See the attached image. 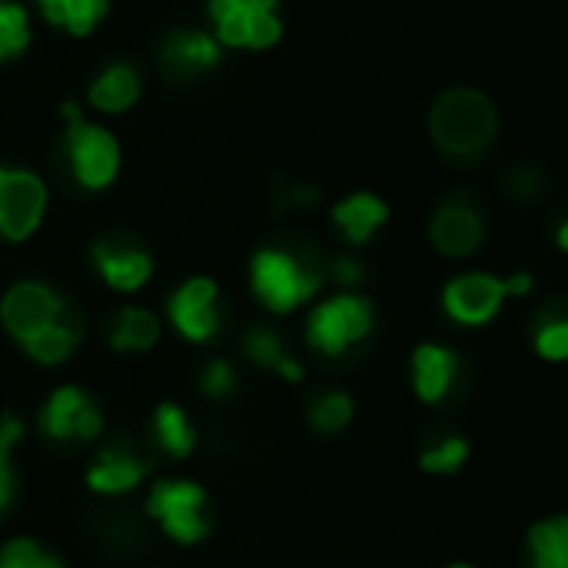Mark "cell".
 <instances>
[{"label":"cell","instance_id":"obj_16","mask_svg":"<svg viewBox=\"0 0 568 568\" xmlns=\"http://www.w3.org/2000/svg\"><path fill=\"white\" fill-rule=\"evenodd\" d=\"M148 471H151V465L144 458H138L134 452H128V448H108V452H101L91 462V468H88V488L94 495L118 498V495L134 491L148 478Z\"/></svg>","mask_w":568,"mask_h":568},{"label":"cell","instance_id":"obj_33","mask_svg":"<svg viewBox=\"0 0 568 568\" xmlns=\"http://www.w3.org/2000/svg\"><path fill=\"white\" fill-rule=\"evenodd\" d=\"M271 201H274V211L312 207V204H318V187L315 184H284V181H274Z\"/></svg>","mask_w":568,"mask_h":568},{"label":"cell","instance_id":"obj_28","mask_svg":"<svg viewBox=\"0 0 568 568\" xmlns=\"http://www.w3.org/2000/svg\"><path fill=\"white\" fill-rule=\"evenodd\" d=\"M0 568H64V561L51 555L41 541L21 535L0 548Z\"/></svg>","mask_w":568,"mask_h":568},{"label":"cell","instance_id":"obj_19","mask_svg":"<svg viewBox=\"0 0 568 568\" xmlns=\"http://www.w3.org/2000/svg\"><path fill=\"white\" fill-rule=\"evenodd\" d=\"M81 338H84V322H81V315L71 308L58 325L44 328L41 335H34V338L24 342L21 348H24V355H28L31 362H38V365H44V368H54V365H64V362L78 352Z\"/></svg>","mask_w":568,"mask_h":568},{"label":"cell","instance_id":"obj_24","mask_svg":"<svg viewBox=\"0 0 568 568\" xmlns=\"http://www.w3.org/2000/svg\"><path fill=\"white\" fill-rule=\"evenodd\" d=\"M468 455H471L468 438H462V435H445V438H438L435 445H428V448L418 455V468L428 471V475H455V471L465 468Z\"/></svg>","mask_w":568,"mask_h":568},{"label":"cell","instance_id":"obj_3","mask_svg":"<svg viewBox=\"0 0 568 568\" xmlns=\"http://www.w3.org/2000/svg\"><path fill=\"white\" fill-rule=\"evenodd\" d=\"M144 511L178 545H197L214 528L211 498H207L204 485H197L191 478H161V481H154L148 498H144Z\"/></svg>","mask_w":568,"mask_h":568},{"label":"cell","instance_id":"obj_7","mask_svg":"<svg viewBox=\"0 0 568 568\" xmlns=\"http://www.w3.org/2000/svg\"><path fill=\"white\" fill-rule=\"evenodd\" d=\"M48 214V184L34 171L0 168V237L21 244Z\"/></svg>","mask_w":568,"mask_h":568},{"label":"cell","instance_id":"obj_9","mask_svg":"<svg viewBox=\"0 0 568 568\" xmlns=\"http://www.w3.org/2000/svg\"><path fill=\"white\" fill-rule=\"evenodd\" d=\"M38 428L51 442H94L104 432V412L78 385H61L38 412Z\"/></svg>","mask_w":568,"mask_h":568},{"label":"cell","instance_id":"obj_36","mask_svg":"<svg viewBox=\"0 0 568 568\" xmlns=\"http://www.w3.org/2000/svg\"><path fill=\"white\" fill-rule=\"evenodd\" d=\"M274 375H281L284 382H292V385H295V382H302V378H305V368H302V362H295V358L288 355V358H284V362L277 365V372H274Z\"/></svg>","mask_w":568,"mask_h":568},{"label":"cell","instance_id":"obj_37","mask_svg":"<svg viewBox=\"0 0 568 568\" xmlns=\"http://www.w3.org/2000/svg\"><path fill=\"white\" fill-rule=\"evenodd\" d=\"M528 568H568V555H561V558H531Z\"/></svg>","mask_w":568,"mask_h":568},{"label":"cell","instance_id":"obj_15","mask_svg":"<svg viewBox=\"0 0 568 568\" xmlns=\"http://www.w3.org/2000/svg\"><path fill=\"white\" fill-rule=\"evenodd\" d=\"M161 71L174 81H187L201 71H211L221 61L217 41L201 31H171L161 41Z\"/></svg>","mask_w":568,"mask_h":568},{"label":"cell","instance_id":"obj_27","mask_svg":"<svg viewBox=\"0 0 568 568\" xmlns=\"http://www.w3.org/2000/svg\"><path fill=\"white\" fill-rule=\"evenodd\" d=\"M28 44H31V28L24 8L11 4V0H0V64L18 58Z\"/></svg>","mask_w":568,"mask_h":568},{"label":"cell","instance_id":"obj_34","mask_svg":"<svg viewBox=\"0 0 568 568\" xmlns=\"http://www.w3.org/2000/svg\"><path fill=\"white\" fill-rule=\"evenodd\" d=\"M332 271H335V281H338V284H358V281H365L362 261H355V257H348V254L335 257V261H332Z\"/></svg>","mask_w":568,"mask_h":568},{"label":"cell","instance_id":"obj_31","mask_svg":"<svg viewBox=\"0 0 568 568\" xmlns=\"http://www.w3.org/2000/svg\"><path fill=\"white\" fill-rule=\"evenodd\" d=\"M505 191H508L515 201H535V197H541V191H545V174H541L535 164H515V168H508V174H505Z\"/></svg>","mask_w":568,"mask_h":568},{"label":"cell","instance_id":"obj_23","mask_svg":"<svg viewBox=\"0 0 568 568\" xmlns=\"http://www.w3.org/2000/svg\"><path fill=\"white\" fill-rule=\"evenodd\" d=\"M355 418V398L348 392H325L312 402L308 408V422L315 432L322 435H338L352 425Z\"/></svg>","mask_w":568,"mask_h":568},{"label":"cell","instance_id":"obj_12","mask_svg":"<svg viewBox=\"0 0 568 568\" xmlns=\"http://www.w3.org/2000/svg\"><path fill=\"white\" fill-rule=\"evenodd\" d=\"M91 261H94V267H98V274L108 288H114L121 295L141 292L154 274V257L138 241L121 237V234L94 241Z\"/></svg>","mask_w":568,"mask_h":568},{"label":"cell","instance_id":"obj_18","mask_svg":"<svg viewBox=\"0 0 568 568\" xmlns=\"http://www.w3.org/2000/svg\"><path fill=\"white\" fill-rule=\"evenodd\" d=\"M108 342L121 355L151 352L161 342V318L148 308H138V305L118 308L108 322Z\"/></svg>","mask_w":568,"mask_h":568},{"label":"cell","instance_id":"obj_29","mask_svg":"<svg viewBox=\"0 0 568 568\" xmlns=\"http://www.w3.org/2000/svg\"><path fill=\"white\" fill-rule=\"evenodd\" d=\"M244 355H247L257 368L277 372V365H281L284 358H288V348H284V342H281V335H277L274 328L254 325V328H247V335H244Z\"/></svg>","mask_w":568,"mask_h":568},{"label":"cell","instance_id":"obj_14","mask_svg":"<svg viewBox=\"0 0 568 568\" xmlns=\"http://www.w3.org/2000/svg\"><path fill=\"white\" fill-rule=\"evenodd\" d=\"M462 372V358L455 348L425 342L412 352V388L425 405H438L448 398Z\"/></svg>","mask_w":568,"mask_h":568},{"label":"cell","instance_id":"obj_2","mask_svg":"<svg viewBox=\"0 0 568 568\" xmlns=\"http://www.w3.org/2000/svg\"><path fill=\"white\" fill-rule=\"evenodd\" d=\"M322 284L325 271L305 254L288 247H261L251 254V292L274 315H292L308 305L322 292Z\"/></svg>","mask_w":568,"mask_h":568},{"label":"cell","instance_id":"obj_4","mask_svg":"<svg viewBox=\"0 0 568 568\" xmlns=\"http://www.w3.org/2000/svg\"><path fill=\"white\" fill-rule=\"evenodd\" d=\"M68 118V134H64V158L74 174V181L88 191H104L114 184L121 171V144L118 138L101 128L84 121L78 104H64Z\"/></svg>","mask_w":568,"mask_h":568},{"label":"cell","instance_id":"obj_1","mask_svg":"<svg viewBox=\"0 0 568 568\" xmlns=\"http://www.w3.org/2000/svg\"><path fill=\"white\" fill-rule=\"evenodd\" d=\"M428 134L448 161H481L498 138V108L475 88L445 91L428 111Z\"/></svg>","mask_w":568,"mask_h":568},{"label":"cell","instance_id":"obj_6","mask_svg":"<svg viewBox=\"0 0 568 568\" xmlns=\"http://www.w3.org/2000/svg\"><path fill=\"white\" fill-rule=\"evenodd\" d=\"M68 312L71 305L44 281H18L14 288H8L4 298H0V325H4V332L18 345L58 325Z\"/></svg>","mask_w":568,"mask_h":568},{"label":"cell","instance_id":"obj_39","mask_svg":"<svg viewBox=\"0 0 568 568\" xmlns=\"http://www.w3.org/2000/svg\"><path fill=\"white\" fill-rule=\"evenodd\" d=\"M445 568H475L471 561H452V565H445Z\"/></svg>","mask_w":568,"mask_h":568},{"label":"cell","instance_id":"obj_11","mask_svg":"<svg viewBox=\"0 0 568 568\" xmlns=\"http://www.w3.org/2000/svg\"><path fill=\"white\" fill-rule=\"evenodd\" d=\"M217 284L204 274L197 277H187L184 284L171 292L168 298V322L174 325V332L184 338V342H194V345H204L217 335L221 328V315H217Z\"/></svg>","mask_w":568,"mask_h":568},{"label":"cell","instance_id":"obj_30","mask_svg":"<svg viewBox=\"0 0 568 568\" xmlns=\"http://www.w3.org/2000/svg\"><path fill=\"white\" fill-rule=\"evenodd\" d=\"M531 348L541 362H551V365L568 362V315H555L541 322L531 335Z\"/></svg>","mask_w":568,"mask_h":568},{"label":"cell","instance_id":"obj_20","mask_svg":"<svg viewBox=\"0 0 568 568\" xmlns=\"http://www.w3.org/2000/svg\"><path fill=\"white\" fill-rule=\"evenodd\" d=\"M141 98V78L134 68L128 64H111L104 68L88 91V101L104 111V114H124L128 108H134V101Z\"/></svg>","mask_w":568,"mask_h":568},{"label":"cell","instance_id":"obj_8","mask_svg":"<svg viewBox=\"0 0 568 568\" xmlns=\"http://www.w3.org/2000/svg\"><path fill=\"white\" fill-rule=\"evenodd\" d=\"M277 0H211V18L217 41L227 48L264 51L281 41V21L274 14Z\"/></svg>","mask_w":568,"mask_h":568},{"label":"cell","instance_id":"obj_26","mask_svg":"<svg viewBox=\"0 0 568 568\" xmlns=\"http://www.w3.org/2000/svg\"><path fill=\"white\" fill-rule=\"evenodd\" d=\"M528 555L531 558H561L568 555V515H551L541 518L528 528L525 535Z\"/></svg>","mask_w":568,"mask_h":568},{"label":"cell","instance_id":"obj_32","mask_svg":"<svg viewBox=\"0 0 568 568\" xmlns=\"http://www.w3.org/2000/svg\"><path fill=\"white\" fill-rule=\"evenodd\" d=\"M201 392L207 395V398H214V402H221V398H227V395H234V388H237V375H234V368L224 362V358H211L207 365H204V372H201Z\"/></svg>","mask_w":568,"mask_h":568},{"label":"cell","instance_id":"obj_22","mask_svg":"<svg viewBox=\"0 0 568 568\" xmlns=\"http://www.w3.org/2000/svg\"><path fill=\"white\" fill-rule=\"evenodd\" d=\"M38 4L51 24L68 28L71 34H91L108 14V0H38Z\"/></svg>","mask_w":568,"mask_h":568},{"label":"cell","instance_id":"obj_25","mask_svg":"<svg viewBox=\"0 0 568 568\" xmlns=\"http://www.w3.org/2000/svg\"><path fill=\"white\" fill-rule=\"evenodd\" d=\"M24 438V422L18 415H0V511H8L14 488H18V475H14V445Z\"/></svg>","mask_w":568,"mask_h":568},{"label":"cell","instance_id":"obj_17","mask_svg":"<svg viewBox=\"0 0 568 568\" xmlns=\"http://www.w3.org/2000/svg\"><path fill=\"white\" fill-rule=\"evenodd\" d=\"M332 221L348 244H368L388 224V204L372 191H355L332 207Z\"/></svg>","mask_w":568,"mask_h":568},{"label":"cell","instance_id":"obj_35","mask_svg":"<svg viewBox=\"0 0 568 568\" xmlns=\"http://www.w3.org/2000/svg\"><path fill=\"white\" fill-rule=\"evenodd\" d=\"M501 288H505V298L515 302V298H525L531 288H535V277L528 271H515L508 277H501Z\"/></svg>","mask_w":568,"mask_h":568},{"label":"cell","instance_id":"obj_38","mask_svg":"<svg viewBox=\"0 0 568 568\" xmlns=\"http://www.w3.org/2000/svg\"><path fill=\"white\" fill-rule=\"evenodd\" d=\"M555 244H558V247H561V251L568 254V217H565V221H561V224L555 227Z\"/></svg>","mask_w":568,"mask_h":568},{"label":"cell","instance_id":"obj_10","mask_svg":"<svg viewBox=\"0 0 568 568\" xmlns=\"http://www.w3.org/2000/svg\"><path fill=\"white\" fill-rule=\"evenodd\" d=\"M505 288L501 277L488 271H465L455 274L442 288V308L455 325L465 328H481L488 325L501 308H505Z\"/></svg>","mask_w":568,"mask_h":568},{"label":"cell","instance_id":"obj_13","mask_svg":"<svg viewBox=\"0 0 568 568\" xmlns=\"http://www.w3.org/2000/svg\"><path fill=\"white\" fill-rule=\"evenodd\" d=\"M428 237L432 247L445 257H471L485 244V214L462 197H448L435 207Z\"/></svg>","mask_w":568,"mask_h":568},{"label":"cell","instance_id":"obj_21","mask_svg":"<svg viewBox=\"0 0 568 568\" xmlns=\"http://www.w3.org/2000/svg\"><path fill=\"white\" fill-rule=\"evenodd\" d=\"M151 428H154V438H158L161 452H168L178 462L187 458L194 452V445H197V428H194L191 415L178 402H161L154 408Z\"/></svg>","mask_w":568,"mask_h":568},{"label":"cell","instance_id":"obj_5","mask_svg":"<svg viewBox=\"0 0 568 568\" xmlns=\"http://www.w3.org/2000/svg\"><path fill=\"white\" fill-rule=\"evenodd\" d=\"M372 332H375V305L365 295L342 292V295L315 305V312L308 315V325H305V342L315 352L338 358L348 348L362 345Z\"/></svg>","mask_w":568,"mask_h":568}]
</instances>
